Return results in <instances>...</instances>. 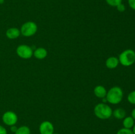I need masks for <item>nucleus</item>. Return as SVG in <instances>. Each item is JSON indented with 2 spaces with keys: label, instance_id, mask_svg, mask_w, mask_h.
I'll return each instance as SVG.
<instances>
[{
  "label": "nucleus",
  "instance_id": "nucleus-1",
  "mask_svg": "<svg viewBox=\"0 0 135 134\" xmlns=\"http://www.w3.org/2000/svg\"><path fill=\"white\" fill-rule=\"evenodd\" d=\"M123 92L121 87L117 86L113 87L111 88L108 92H107L106 100L108 102L112 105L119 104L123 99Z\"/></svg>",
  "mask_w": 135,
  "mask_h": 134
},
{
  "label": "nucleus",
  "instance_id": "nucleus-2",
  "mask_svg": "<svg viewBox=\"0 0 135 134\" xmlns=\"http://www.w3.org/2000/svg\"><path fill=\"white\" fill-rule=\"evenodd\" d=\"M94 112L100 119L106 120L112 116L113 111L109 105L105 103H99L94 107Z\"/></svg>",
  "mask_w": 135,
  "mask_h": 134
},
{
  "label": "nucleus",
  "instance_id": "nucleus-3",
  "mask_svg": "<svg viewBox=\"0 0 135 134\" xmlns=\"http://www.w3.org/2000/svg\"><path fill=\"white\" fill-rule=\"evenodd\" d=\"M119 61L124 66H130L135 63V51L133 49H126L119 56Z\"/></svg>",
  "mask_w": 135,
  "mask_h": 134
},
{
  "label": "nucleus",
  "instance_id": "nucleus-4",
  "mask_svg": "<svg viewBox=\"0 0 135 134\" xmlns=\"http://www.w3.org/2000/svg\"><path fill=\"white\" fill-rule=\"evenodd\" d=\"M37 25L35 22L28 21L22 25L21 28V33L25 37H30L34 35L37 32Z\"/></svg>",
  "mask_w": 135,
  "mask_h": 134
},
{
  "label": "nucleus",
  "instance_id": "nucleus-5",
  "mask_svg": "<svg viewBox=\"0 0 135 134\" xmlns=\"http://www.w3.org/2000/svg\"><path fill=\"white\" fill-rule=\"evenodd\" d=\"M17 54L22 59H28L33 55V50L30 46L26 45H21L17 47Z\"/></svg>",
  "mask_w": 135,
  "mask_h": 134
},
{
  "label": "nucleus",
  "instance_id": "nucleus-6",
  "mask_svg": "<svg viewBox=\"0 0 135 134\" xmlns=\"http://www.w3.org/2000/svg\"><path fill=\"white\" fill-rule=\"evenodd\" d=\"M2 120L3 122L7 126H12L17 123V121H18V117L14 112L7 111L5 112L3 114Z\"/></svg>",
  "mask_w": 135,
  "mask_h": 134
},
{
  "label": "nucleus",
  "instance_id": "nucleus-7",
  "mask_svg": "<svg viewBox=\"0 0 135 134\" xmlns=\"http://www.w3.org/2000/svg\"><path fill=\"white\" fill-rule=\"evenodd\" d=\"M39 131L40 134H53L54 133V127L51 122L44 121L40 125Z\"/></svg>",
  "mask_w": 135,
  "mask_h": 134
},
{
  "label": "nucleus",
  "instance_id": "nucleus-8",
  "mask_svg": "<svg viewBox=\"0 0 135 134\" xmlns=\"http://www.w3.org/2000/svg\"><path fill=\"white\" fill-rule=\"evenodd\" d=\"M21 34V31L17 28H11L6 32V35L9 39H13L18 38Z\"/></svg>",
  "mask_w": 135,
  "mask_h": 134
},
{
  "label": "nucleus",
  "instance_id": "nucleus-9",
  "mask_svg": "<svg viewBox=\"0 0 135 134\" xmlns=\"http://www.w3.org/2000/svg\"><path fill=\"white\" fill-rule=\"evenodd\" d=\"M119 63V59L117 57L111 56V57H109L106 60L105 65L109 69H114V68H117Z\"/></svg>",
  "mask_w": 135,
  "mask_h": 134
},
{
  "label": "nucleus",
  "instance_id": "nucleus-10",
  "mask_svg": "<svg viewBox=\"0 0 135 134\" xmlns=\"http://www.w3.org/2000/svg\"><path fill=\"white\" fill-rule=\"evenodd\" d=\"M33 55L36 59H44L47 56V52L46 49L43 47H39L33 51Z\"/></svg>",
  "mask_w": 135,
  "mask_h": 134
},
{
  "label": "nucleus",
  "instance_id": "nucleus-11",
  "mask_svg": "<svg viewBox=\"0 0 135 134\" xmlns=\"http://www.w3.org/2000/svg\"><path fill=\"white\" fill-rule=\"evenodd\" d=\"M94 95L98 98H105L106 97L107 91L105 88L102 85H98L94 89Z\"/></svg>",
  "mask_w": 135,
  "mask_h": 134
},
{
  "label": "nucleus",
  "instance_id": "nucleus-12",
  "mask_svg": "<svg viewBox=\"0 0 135 134\" xmlns=\"http://www.w3.org/2000/svg\"><path fill=\"white\" fill-rule=\"evenodd\" d=\"M123 125L125 128L131 129L134 125V120L132 116H127L123 118Z\"/></svg>",
  "mask_w": 135,
  "mask_h": 134
},
{
  "label": "nucleus",
  "instance_id": "nucleus-13",
  "mask_svg": "<svg viewBox=\"0 0 135 134\" xmlns=\"http://www.w3.org/2000/svg\"><path fill=\"white\" fill-rule=\"evenodd\" d=\"M112 115H113V116L115 118L118 120H121L125 118V116H126V112L122 108H119V109H115L114 111L112 113Z\"/></svg>",
  "mask_w": 135,
  "mask_h": 134
},
{
  "label": "nucleus",
  "instance_id": "nucleus-14",
  "mask_svg": "<svg viewBox=\"0 0 135 134\" xmlns=\"http://www.w3.org/2000/svg\"><path fill=\"white\" fill-rule=\"evenodd\" d=\"M15 134H30V130L28 126H22L18 127Z\"/></svg>",
  "mask_w": 135,
  "mask_h": 134
},
{
  "label": "nucleus",
  "instance_id": "nucleus-15",
  "mask_svg": "<svg viewBox=\"0 0 135 134\" xmlns=\"http://www.w3.org/2000/svg\"><path fill=\"white\" fill-rule=\"evenodd\" d=\"M127 100L131 104L135 105V90L131 92L127 97Z\"/></svg>",
  "mask_w": 135,
  "mask_h": 134
},
{
  "label": "nucleus",
  "instance_id": "nucleus-16",
  "mask_svg": "<svg viewBox=\"0 0 135 134\" xmlns=\"http://www.w3.org/2000/svg\"><path fill=\"white\" fill-rule=\"evenodd\" d=\"M106 3L112 7H117L122 3V0H105Z\"/></svg>",
  "mask_w": 135,
  "mask_h": 134
},
{
  "label": "nucleus",
  "instance_id": "nucleus-17",
  "mask_svg": "<svg viewBox=\"0 0 135 134\" xmlns=\"http://www.w3.org/2000/svg\"><path fill=\"white\" fill-rule=\"evenodd\" d=\"M117 134H133V132L131 129H127L123 127V128L120 129L117 131Z\"/></svg>",
  "mask_w": 135,
  "mask_h": 134
},
{
  "label": "nucleus",
  "instance_id": "nucleus-18",
  "mask_svg": "<svg viewBox=\"0 0 135 134\" xmlns=\"http://www.w3.org/2000/svg\"><path fill=\"white\" fill-rule=\"evenodd\" d=\"M116 7H117V11H119V12H124L125 11V6L122 3L121 4H119V5H117Z\"/></svg>",
  "mask_w": 135,
  "mask_h": 134
},
{
  "label": "nucleus",
  "instance_id": "nucleus-19",
  "mask_svg": "<svg viewBox=\"0 0 135 134\" xmlns=\"http://www.w3.org/2000/svg\"><path fill=\"white\" fill-rule=\"evenodd\" d=\"M128 3L129 7L135 11V0H128Z\"/></svg>",
  "mask_w": 135,
  "mask_h": 134
},
{
  "label": "nucleus",
  "instance_id": "nucleus-20",
  "mask_svg": "<svg viewBox=\"0 0 135 134\" xmlns=\"http://www.w3.org/2000/svg\"><path fill=\"white\" fill-rule=\"evenodd\" d=\"M0 134H7L6 129L1 125H0Z\"/></svg>",
  "mask_w": 135,
  "mask_h": 134
},
{
  "label": "nucleus",
  "instance_id": "nucleus-21",
  "mask_svg": "<svg viewBox=\"0 0 135 134\" xmlns=\"http://www.w3.org/2000/svg\"><path fill=\"white\" fill-rule=\"evenodd\" d=\"M10 130H11V132H13V133H15L16 131H17V129H18V127H17V126H15V125H14V126H10Z\"/></svg>",
  "mask_w": 135,
  "mask_h": 134
},
{
  "label": "nucleus",
  "instance_id": "nucleus-22",
  "mask_svg": "<svg viewBox=\"0 0 135 134\" xmlns=\"http://www.w3.org/2000/svg\"><path fill=\"white\" fill-rule=\"evenodd\" d=\"M131 116L134 118V120H135V108L132 110V112H131Z\"/></svg>",
  "mask_w": 135,
  "mask_h": 134
},
{
  "label": "nucleus",
  "instance_id": "nucleus-23",
  "mask_svg": "<svg viewBox=\"0 0 135 134\" xmlns=\"http://www.w3.org/2000/svg\"><path fill=\"white\" fill-rule=\"evenodd\" d=\"M132 131H133V134H135V124L134 125V126L133 127V130H132Z\"/></svg>",
  "mask_w": 135,
  "mask_h": 134
},
{
  "label": "nucleus",
  "instance_id": "nucleus-24",
  "mask_svg": "<svg viewBox=\"0 0 135 134\" xmlns=\"http://www.w3.org/2000/svg\"><path fill=\"white\" fill-rule=\"evenodd\" d=\"M5 1V0H0V4H3Z\"/></svg>",
  "mask_w": 135,
  "mask_h": 134
},
{
  "label": "nucleus",
  "instance_id": "nucleus-25",
  "mask_svg": "<svg viewBox=\"0 0 135 134\" xmlns=\"http://www.w3.org/2000/svg\"><path fill=\"white\" fill-rule=\"evenodd\" d=\"M53 134H58V133H53Z\"/></svg>",
  "mask_w": 135,
  "mask_h": 134
}]
</instances>
